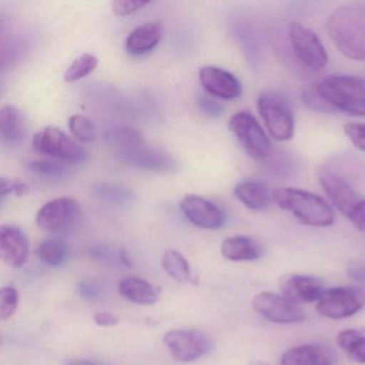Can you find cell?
<instances>
[{
  "label": "cell",
  "mask_w": 365,
  "mask_h": 365,
  "mask_svg": "<svg viewBox=\"0 0 365 365\" xmlns=\"http://www.w3.org/2000/svg\"><path fill=\"white\" fill-rule=\"evenodd\" d=\"M326 29L333 46L343 56L365 61V6L339 8L329 16Z\"/></svg>",
  "instance_id": "obj_1"
},
{
  "label": "cell",
  "mask_w": 365,
  "mask_h": 365,
  "mask_svg": "<svg viewBox=\"0 0 365 365\" xmlns=\"http://www.w3.org/2000/svg\"><path fill=\"white\" fill-rule=\"evenodd\" d=\"M272 200L279 208L289 211L304 225L328 227L334 223L332 207L324 198L311 192L296 187H282L272 192Z\"/></svg>",
  "instance_id": "obj_2"
},
{
  "label": "cell",
  "mask_w": 365,
  "mask_h": 365,
  "mask_svg": "<svg viewBox=\"0 0 365 365\" xmlns=\"http://www.w3.org/2000/svg\"><path fill=\"white\" fill-rule=\"evenodd\" d=\"M317 97L333 110L348 116L365 117V78L330 76L318 83Z\"/></svg>",
  "instance_id": "obj_3"
},
{
  "label": "cell",
  "mask_w": 365,
  "mask_h": 365,
  "mask_svg": "<svg viewBox=\"0 0 365 365\" xmlns=\"http://www.w3.org/2000/svg\"><path fill=\"white\" fill-rule=\"evenodd\" d=\"M257 108L270 135L279 142H286L294 136V116L290 104L277 93H262Z\"/></svg>",
  "instance_id": "obj_4"
},
{
  "label": "cell",
  "mask_w": 365,
  "mask_h": 365,
  "mask_svg": "<svg viewBox=\"0 0 365 365\" xmlns=\"http://www.w3.org/2000/svg\"><path fill=\"white\" fill-rule=\"evenodd\" d=\"M365 307V292L352 286L324 289L316 302L319 315L330 319H345L351 317Z\"/></svg>",
  "instance_id": "obj_5"
},
{
  "label": "cell",
  "mask_w": 365,
  "mask_h": 365,
  "mask_svg": "<svg viewBox=\"0 0 365 365\" xmlns=\"http://www.w3.org/2000/svg\"><path fill=\"white\" fill-rule=\"evenodd\" d=\"M228 127L247 155L254 159H264L272 150V144L257 119L247 110L230 117Z\"/></svg>",
  "instance_id": "obj_6"
},
{
  "label": "cell",
  "mask_w": 365,
  "mask_h": 365,
  "mask_svg": "<svg viewBox=\"0 0 365 365\" xmlns=\"http://www.w3.org/2000/svg\"><path fill=\"white\" fill-rule=\"evenodd\" d=\"M33 147L37 153L61 161L83 162L88 157L87 151L56 127H46L33 138Z\"/></svg>",
  "instance_id": "obj_7"
},
{
  "label": "cell",
  "mask_w": 365,
  "mask_h": 365,
  "mask_svg": "<svg viewBox=\"0 0 365 365\" xmlns=\"http://www.w3.org/2000/svg\"><path fill=\"white\" fill-rule=\"evenodd\" d=\"M82 217V209L74 198L57 197L44 204L38 211L36 222L40 230L63 232L76 226Z\"/></svg>",
  "instance_id": "obj_8"
},
{
  "label": "cell",
  "mask_w": 365,
  "mask_h": 365,
  "mask_svg": "<svg viewBox=\"0 0 365 365\" xmlns=\"http://www.w3.org/2000/svg\"><path fill=\"white\" fill-rule=\"evenodd\" d=\"M252 305L260 317L274 324H298L307 317L300 304L275 292H259L254 297Z\"/></svg>",
  "instance_id": "obj_9"
},
{
  "label": "cell",
  "mask_w": 365,
  "mask_h": 365,
  "mask_svg": "<svg viewBox=\"0 0 365 365\" xmlns=\"http://www.w3.org/2000/svg\"><path fill=\"white\" fill-rule=\"evenodd\" d=\"M288 36L294 55L305 67L319 70L328 63L326 48L311 29L292 22L288 25Z\"/></svg>",
  "instance_id": "obj_10"
},
{
  "label": "cell",
  "mask_w": 365,
  "mask_h": 365,
  "mask_svg": "<svg viewBox=\"0 0 365 365\" xmlns=\"http://www.w3.org/2000/svg\"><path fill=\"white\" fill-rule=\"evenodd\" d=\"M164 344L175 360L178 362H193L208 354L211 343L208 337L196 330L177 329L164 335Z\"/></svg>",
  "instance_id": "obj_11"
},
{
  "label": "cell",
  "mask_w": 365,
  "mask_h": 365,
  "mask_svg": "<svg viewBox=\"0 0 365 365\" xmlns=\"http://www.w3.org/2000/svg\"><path fill=\"white\" fill-rule=\"evenodd\" d=\"M318 181L329 200L346 217L362 198L351 183L332 168H322L318 172Z\"/></svg>",
  "instance_id": "obj_12"
},
{
  "label": "cell",
  "mask_w": 365,
  "mask_h": 365,
  "mask_svg": "<svg viewBox=\"0 0 365 365\" xmlns=\"http://www.w3.org/2000/svg\"><path fill=\"white\" fill-rule=\"evenodd\" d=\"M180 210L192 224L204 230H217L225 221V215L217 204L196 194H187L182 198Z\"/></svg>",
  "instance_id": "obj_13"
},
{
  "label": "cell",
  "mask_w": 365,
  "mask_h": 365,
  "mask_svg": "<svg viewBox=\"0 0 365 365\" xmlns=\"http://www.w3.org/2000/svg\"><path fill=\"white\" fill-rule=\"evenodd\" d=\"M198 80L209 95L219 99L235 100L242 93V86L238 78L222 68L213 66L200 68Z\"/></svg>",
  "instance_id": "obj_14"
},
{
  "label": "cell",
  "mask_w": 365,
  "mask_h": 365,
  "mask_svg": "<svg viewBox=\"0 0 365 365\" xmlns=\"http://www.w3.org/2000/svg\"><path fill=\"white\" fill-rule=\"evenodd\" d=\"M29 245L26 235L14 225L0 227V257L7 266L22 268L29 259Z\"/></svg>",
  "instance_id": "obj_15"
},
{
  "label": "cell",
  "mask_w": 365,
  "mask_h": 365,
  "mask_svg": "<svg viewBox=\"0 0 365 365\" xmlns=\"http://www.w3.org/2000/svg\"><path fill=\"white\" fill-rule=\"evenodd\" d=\"M119 159L134 168L153 172H172L177 165L170 153L160 148L148 146L147 143L125 153L119 157Z\"/></svg>",
  "instance_id": "obj_16"
},
{
  "label": "cell",
  "mask_w": 365,
  "mask_h": 365,
  "mask_svg": "<svg viewBox=\"0 0 365 365\" xmlns=\"http://www.w3.org/2000/svg\"><path fill=\"white\" fill-rule=\"evenodd\" d=\"M279 289L282 294L298 304L317 302L324 292L317 277L303 274L284 275L279 279Z\"/></svg>",
  "instance_id": "obj_17"
},
{
  "label": "cell",
  "mask_w": 365,
  "mask_h": 365,
  "mask_svg": "<svg viewBox=\"0 0 365 365\" xmlns=\"http://www.w3.org/2000/svg\"><path fill=\"white\" fill-rule=\"evenodd\" d=\"M332 350L320 344L294 346L282 356L279 365H334Z\"/></svg>",
  "instance_id": "obj_18"
},
{
  "label": "cell",
  "mask_w": 365,
  "mask_h": 365,
  "mask_svg": "<svg viewBox=\"0 0 365 365\" xmlns=\"http://www.w3.org/2000/svg\"><path fill=\"white\" fill-rule=\"evenodd\" d=\"M163 37V26L159 21L145 23L135 27L125 40V50L134 56L151 52Z\"/></svg>",
  "instance_id": "obj_19"
},
{
  "label": "cell",
  "mask_w": 365,
  "mask_h": 365,
  "mask_svg": "<svg viewBox=\"0 0 365 365\" xmlns=\"http://www.w3.org/2000/svg\"><path fill=\"white\" fill-rule=\"evenodd\" d=\"M221 254L232 262H254L262 257V247L252 237H228L222 242Z\"/></svg>",
  "instance_id": "obj_20"
},
{
  "label": "cell",
  "mask_w": 365,
  "mask_h": 365,
  "mask_svg": "<svg viewBox=\"0 0 365 365\" xmlns=\"http://www.w3.org/2000/svg\"><path fill=\"white\" fill-rule=\"evenodd\" d=\"M159 287L138 277H125L118 284V294L125 300L140 305H153L160 298Z\"/></svg>",
  "instance_id": "obj_21"
},
{
  "label": "cell",
  "mask_w": 365,
  "mask_h": 365,
  "mask_svg": "<svg viewBox=\"0 0 365 365\" xmlns=\"http://www.w3.org/2000/svg\"><path fill=\"white\" fill-rule=\"evenodd\" d=\"M104 140L118 158L146 143L144 135L138 129L125 125L108 128L104 133Z\"/></svg>",
  "instance_id": "obj_22"
},
{
  "label": "cell",
  "mask_w": 365,
  "mask_h": 365,
  "mask_svg": "<svg viewBox=\"0 0 365 365\" xmlns=\"http://www.w3.org/2000/svg\"><path fill=\"white\" fill-rule=\"evenodd\" d=\"M234 195L247 208L262 211L268 208L272 194L262 181L251 179L239 182L235 187Z\"/></svg>",
  "instance_id": "obj_23"
},
{
  "label": "cell",
  "mask_w": 365,
  "mask_h": 365,
  "mask_svg": "<svg viewBox=\"0 0 365 365\" xmlns=\"http://www.w3.org/2000/svg\"><path fill=\"white\" fill-rule=\"evenodd\" d=\"M26 135L24 115L14 106H5L0 110V138L5 144H20Z\"/></svg>",
  "instance_id": "obj_24"
},
{
  "label": "cell",
  "mask_w": 365,
  "mask_h": 365,
  "mask_svg": "<svg viewBox=\"0 0 365 365\" xmlns=\"http://www.w3.org/2000/svg\"><path fill=\"white\" fill-rule=\"evenodd\" d=\"M162 267L164 271L175 281L179 283L197 285V277L194 275L187 258L176 250H168L162 257Z\"/></svg>",
  "instance_id": "obj_25"
},
{
  "label": "cell",
  "mask_w": 365,
  "mask_h": 365,
  "mask_svg": "<svg viewBox=\"0 0 365 365\" xmlns=\"http://www.w3.org/2000/svg\"><path fill=\"white\" fill-rule=\"evenodd\" d=\"M336 341L348 358L365 364V331L346 329L337 334Z\"/></svg>",
  "instance_id": "obj_26"
},
{
  "label": "cell",
  "mask_w": 365,
  "mask_h": 365,
  "mask_svg": "<svg viewBox=\"0 0 365 365\" xmlns=\"http://www.w3.org/2000/svg\"><path fill=\"white\" fill-rule=\"evenodd\" d=\"M99 65V59L95 55L84 53V54L74 59L71 66L66 70L63 80L67 83L78 82L82 78L88 76L91 72L95 71Z\"/></svg>",
  "instance_id": "obj_27"
},
{
  "label": "cell",
  "mask_w": 365,
  "mask_h": 365,
  "mask_svg": "<svg viewBox=\"0 0 365 365\" xmlns=\"http://www.w3.org/2000/svg\"><path fill=\"white\" fill-rule=\"evenodd\" d=\"M67 255V247L65 243L57 239H46L42 241L38 247L40 260L48 266H61L65 262Z\"/></svg>",
  "instance_id": "obj_28"
},
{
  "label": "cell",
  "mask_w": 365,
  "mask_h": 365,
  "mask_svg": "<svg viewBox=\"0 0 365 365\" xmlns=\"http://www.w3.org/2000/svg\"><path fill=\"white\" fill-rule=\"evenodd\" d=\"M68 125L72 135L80 142L91 143L97 138L95 125L88 117L83 115H72Z\"/></svg>",
  "instance_id": "obj_29"
},
{
  "label": "cell",
  "mask_w": 365,
  "mask_h": 365,
  "mask_svg": "<svg viewBox=\"0 0 365 365\" xmlns=\"http://www.w3.org/2000/svg\"><path fill=\"white\" fill-rule=\"evenodd\" d=\"M93 193L98 198L113 202V204H123L128 202L133 197L131 192L125 187H119L110 183H99L93 187Z\"/></svg>",
  "instance_id": "obj_30"
},
{
  "label": "cell",
  "mask_w": 365,
  "mask_h": 365,
  "mask_svg": "<svg viewBox=\"0 0 365 365\" xmlns=\"http://www.w3.org/2000/svg\"><path fill=\"white\" fill-rule=\"evenodd\" d=\"M20 296L14 286H4L0 290V319H10L18 309Z\"/></svg>",
  "instance_id": "obj_31"
},
{
  "label": "cell",
  "mask_w": 365,
  "mask_h": 365,
  "mask_svg": "<svg viewBox=\"0 0 365 365\" xmlns=\"http://www.w3.org/2000/svg\"><path fill=\"white\" fill-rule=\"evenodd\" d=\"M26 168L31 170V173H35V174L55 177V178H61V177L67 176L69 174V170L65 164L55 161H48V160L29 162Z\"/></svg>",
  "instance_id": "obj_32"
},
{
  "label": "cell",
  "mask_w": 365,
  "mask_h": 365,
  "mask_svg": "<svg viewBox=\"0 0 365 365\" xmlns=\"http://www.w3.org/2000/svg\"><path fill=\"white\" fill-rule=\"evenodd\" d=\"M344 132L356 148L365 153V123H346Z\"/></svg>",
  "instance_id": "obj_33"
},
{
  "label": "cell",
  "mask_w": 365,
  "mask_h": 365,
  "mask_svg": "<svg viewBox=\"0 0 365 365\" xmlns=\"http://www.w3.org/2000/svg\"><path fill=\"white\" fill-rule=\"evenodd\" d=\"M149 5V1L140 0H116L112 3V10L116 16H127L134 12L140 11L143 8Z\"/></svg>",
  "instance_id": "obj_34"
},
{
  "label": "cell",
  "mask_w": 365,
  "mask_h": 365,
  "mask_svg": "<svg viewBox=\"0 0 365 365\" xmlns=\"http://www.w3.org/2000/svg\"><path fill=\"white\" fill-rule=\"evenodd\" d=\"M27 191H29V187L22 181L9 178L0 179V196L1 198H5L9 194L22 196L26 194Z\"/></svg>",
  "instance_id": "obj_35"
},
{
  "label": "cell",
  "mask_w": 365,
  "mask_h": 365,
  "mask_svg": "<svg viewBox=\"0 0 365 365\" xmlns=\"http://www.w3.org/2000/svg\"><path fill=\"white\" fill-rule=\"evenodd\" d=\"M348 219L354 227L365 232V200H361L348 215Z\"/></svg>",
  "instance_id": "obj_36"
},
{
  "label": "cell",
  "mask_w": 365,
  "mask_h": 365,
  "mask_svg": "<svg viewBox=\"0 0 365 365\" xmlns=\"http://www.w3.org/2000/svg\"><path fill=\"white\" fill-rule=\"evenodd\" d=\"M93 319L97 326L102 328H110L116 326L119 322V318L115 314L108 311L98 312L93 315Z\"/></svg>",
  "instance_id": "obj_37"
},
{
  "label": "cell",
  "mask_w": 365,
  "mask_h": 365,
  "mask_svg": "<svg viewBox=\"0 0 365 365\" xmlns=\"http://www.w3.org/2000/svg\"><path fill=\"white\" fill-rule=\"evenodd\" d=\"M198 106H200V110L205 113V114L209 115V116L217 117L223 113V108L217 102L212 101V100L208 99L206 97H200L198 100Z\"/></svg>",
  "instance_id": "obj_38"
},
{
  "label": "cell",
  "mask_w": 365,
  "mask_h": 365,
  "mask_svg": "<svg viewBox=\"0 0 365 365\" xmlns=\"http://www.w3.org/2000/svg\"><path fill=\"white\" fill-rule=\"evenodd\" d=\"M78 292H80L81 296L87 299L95 298L96 294H97L96 288L93 287V286L89 285L86 282L80 284V286H78Z\"/></svg>",
  "instance_id": "obj_39"
},
{
  "label": "cell",
  "mask_w": 365,
  "mask_h": 365,
  "mask_svg": "<svg viewBox=\"0 0 365 365\" xmlns=\"http://www.w3.org/2000/svg\"><path fill=\"white\" fill-rule=\"evenodd\" d=\"M66 365H103L95 361L86 360V359H71L68 361Z\"/></svg>",
  "instance_id": "obj_40"
},
{
  "label": "cell",
  "mask_w": 365,
  "mask_h": 365,
  "mask_svg": "<svg viewBox=\"0 0 365 365\" xmlns=\"http://www.w3.org/2000/svg\"><path fill=\"white\" fill-rule=\"evenodd\" d=\"M249 365H268L267 363L262 362V361L253 360L250 362Z\"/></svg>",
  "instance_id": "obj_41"
}]
</instances>
